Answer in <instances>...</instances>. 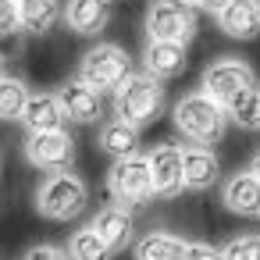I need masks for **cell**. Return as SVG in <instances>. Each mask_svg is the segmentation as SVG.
<instances>
[{"label": "cell", "instance_id": "1", "mask_svg": "<svg viewBox=\"0 0 260 260\" xmlns=\"http://www.w3.org/2000/svg\"><path fill=\"white\" fill-rule=\"evenodd\" d=\"M171 121L178 128V136H185L196 146H214L224 139L228 128V111L224 104H217L207 93H185L175 107H171Z\"/></svg>", "mask_w": 260, "mask_h": 260}, {"label": "cell", "instance_id": "2", "mask_svg": "<svg viewBox=\"0 0 260 260\" xmlns=\"http://www.w3.org/2000/svg\"><path fill=\"white\" fill-rule=\"evenodd\" d=\"M89 203V185L68 168V171H50L40 189H36V210L47 221H72L86 210Z\"/></svg>", "mask_w": 260, "mask_h": 260}, {"label": "cell", "instance_id": "3", "mask_svg": "<svg viewBox=\"0 0 260 260\" xmlns=\"http://www.w3.org/2000/svg\"><path fill=\"white\" fill-rule=\"evenodd\" d=\"M164 104H168V96H164L160 79H153L146 72L128 75L114 89V114L125 118V121H132V125H139V128L143 125H153L164 114Z\"/></svg>", "mask_w": 260, "mask_h": 260}, {"label": "cell", "instance_id": "4", "mask_svg": "<svg viewBox=\"0 0 260 260\" xmlns=\"http://www.w3.org/2000/svg\"><path fill=\"white\" fill-rule=\"evenodd\" d=\"M107 192L114 203L121 207H143L150 203L157 192H153V171H150V157L143 153H132V157H121L111 164L107 171Z\"/></svg>", "mask_w": 260, "mask_h": 260}, {"label": "cell", "instance_id": "5", "mask_svg": "<svg viewBox=\"0 0 260 260\" xmlns=\"http://www.w3.org/2000/svg\"><path fill=\"white\" fill-rule=\"evenodd\" d=\"M128 75H132V61L118 43H96L79 61V79L96 93H114Z\"/></svg>", "mask_w": 260, "mask_h": 260}, {"label": "cell", "instance_id": "6", "mask_svg": "<svg viewBox=\"0 0 260 260\" xmlns=\"http://www.w3.org/2000/svg\"><path fill=\"white\" fill-rule=\"evenodd\" d=\"M146 36L189 47L196 36V11L182 0H153L146 11Z\"/></svg>", "mask_w": 260, "mask_h": 260}, {"label": "cell", "instance_id": "7", "mask_svg": "<svg viewBox=\"0 0 260 260\" xmlns=\"http://www.w3.org/2000/svg\"><path fill=\"white\" fill-rule=\"evenodd\" d=\"M249 86H256V75H253V68L246 61H239V57H217V61L207 64L200 93L214 96L217 104H228L232 96H239Z\"/></svg>", "mask_w": 260, "mask_h": 260}, {"label": "cell", "instance_id": "8", "mask_svg": "<svg viewBox=\"0 0 260 260\" xmlns=\"http://www.w3.org/2000/svg\"><path fill=\"white\" fill-rule=\"evenodd\" d=\"M25 160L40 171H68L75 160V139L64 128L54 132H29L25 139Z\"/></svg>", "mask_w": 260, "mask_h": 260}, {"label": "cell", "instance_id": "9", "mask_svg": "<svg viewBox=\"0 0 260 260\" xmlns=\"http://www.w3.org/2000/svg\"><path fill=\"white\" fill-rule=\"evenodd\" d=\"M150 171H153V192L160 200H171L185 189L182 182V146L178 143H160L150 153Z\"/></svg>", "mask_w": 260, "mask_h": 260}, {"label": "cell", "instance_id": "10", "mask_svg": "<svg viewBox=\"0 0 260 260\" xmlns=\"http://www.w3.org/2000/svg\"><path fill=\"white\" fill-rule=\"evenodd\" d=\"M61 18L75 36H100L114 18V0H68Z\"/></svg>", "mask_w": 260, "mask_h": 260}, {"label": "cell", "instance_id": "11", "mask_svg": "<svg viewBox=\"0 0 260 260\" xmlns=\"http://www.w3.org/2000/svg\"><path fill=\"white\" fill-rule=\"evenodd\" d=\"M57 96H61L64 118L75 121V125H96L100 114H104V111H100V93H96L93 86H86L79 75L68 79V82L57 89Z\"/></svg>", "mask_w": 260, "mask_h": 260}, {"label": "cell", "instance_id": "12", "mask_svg": "<svg viewBox=\"0 0 260 260\" xmlns=\"http://www.w3.org/2000/svg\"><path fill=\"white\" fill-rule=\"evenodd\" d=\"M217 178H221V164H217L214 146H196V143L182 146V182H185V189L203 192Z\"/></svg>", "mask_w": 260, "mask_h": 260}, {"label": "cell", "instance_id": "13", "mask_svg": "<svg viewBox=\"0 0 260 260\" xmlns=\"http://www.w3.org/2000/svg\"><path fill=\"white\" fill-rule=\"evenodd\" d=\"M89 228L118 253V249H125L128 242H132V235H136V217H132V207H121V203H107V207H100L96 210V217L89 221Z\"/></svg>", "mask_w": 260, "mask_h": 260}, {"label": "cell", "instance_id": "14", "mask_svg": "<svg viewBox=\"0 0 260 260\" xmlns=\"http://www.w3.org/2000/svg\"><path fill=\"white\" fill-rule=\"evenodd\" d=\"M221 203H224V210H232L239 217H260V178L249 168L235 171L221 189Z\"/></svg>", "mask_w": 260, "mask_h": 260}, {"label": "cell", "instance_id": "15", "mask_svg": "<svg viewBox=\"0 0 260 260\" xmlns=\"http://www.w3.org/2000/svg\"><path fill=\"white\" fill-rule=\"evenodd\" d=\"M189 64V54L182 43H164V40H150L143 47V72L153 79H178Z\"/></svg>", "mask_w": 260, "mask_h": 260}, {"label": "cell", "instance_id": "16", "mask_svg": "<svg viewBox=\"0 0 260 260\" xmlns=\"http://www.w3.org/2000/svg\"><path fill=\"white\" fill-rule=\"evenodd\" d=\"M217 29L232 40H256L260 36V0H232L217 15Z\"/></svg>", "mask_w": 260, "mask_h": 260}, {"label": "cell", "instance_id": "17", "mask_svg": "<svg viewBox=\"0 0 260 260\" xmlns=\"http://www.w3.org/2000/svg\"><path fill=\"white\" fill-rule=\"evenodd\" d=\"M64 107H61V96L57 93H32L29 104H25V114H22V125L25 132H54V128H64Z\"/></svg>", "mask_w": 260, "mask_h": 260}, {"label": "cell", "instance_id": "18", "mask_svg": "<svg viewBox=\"0 0 260 260\" xmlns=\"http://www.w3.org/2000/svg\"><path fill=\"white\" fill-rule=\"evenodd\" d=\"M96 143H100V150H104L107 157H114V160L132 157V153H139V125H132V121H125V118H111V121L100 125Z\"/></svg>", "mask_w": 260, "mask_h": 260}, {"label": "cell", "instance_id": "19", "mask_svg": "<svg viewBox=\"0 0 260 260\" xmlns=\"http://www.w3.org/2000/svg\"><path fill=\"white\" fill-rule=\"evenodd\" d=\"M185 239L182 235H171V232H146L139 242H136V249H132V256L136 260H182L185 256Z\"/></svg>", "mask_w": 260, "mask_h": 260}, {"label": "cell", "instance_id": "20", "mask_svg": "<svg viewBox=\"0 0 260 260\" xmlns=\"http://www.w3.org/2000/svg\"><path fill=\"white\" fill-rule=\"evenodd\" d=\"M18 15H22V29L25 32L43 36L61 18V8H57V0H18Z\"/></svg>", "mask_w": 260, "mask_h": 260}, {"label": "cell", "instance_id": "21", "mask_svg": "<svg viewBox=\"0 0 260 260\" xmlns=\"http://www.w3.org/2000/svg\"><path fill=\"white\" fill-rule=\"evenodd\" d=\"M224 111H228L232 125L246 128V132H260V86H249L239 96H232L224 104Z\"/></svg>", "mask_w": 260, "mask_h": 260}, {"label": "cell", "instance_id": "22", "mask_svg": "<svg viewBox=\"0 0 260 260\" xmlns=\"http://www.w3.org/2000/svg\"><path fill=\"white\" fill-rule=\"evenodd\" d=\"M29 96H32V93L25 89L22 79L4 75V79H0V121H22Z\"/></svg>", "mask_w": 260, "mask_h": 260}, {"label": "cell", "instance_id": "23", "mask_svg": "<svg viewBox=\"0 0 260 260\" xmlns=\"http://www.w3.org/2000/svg\"><path fill=\"white\" fill-rule=\"evenodd\" d=\"M68 256L72 260H114V249L86 224L68 239Z\"/></svg>", "mask_w": 260, "mask_h": 260}, {"label": "cell", "instance_id": "24", "mask_svg": "<svg viewBox=\"0 0 260 260\" xmlns=\"http://www.w3.org/2000/svg\"><path fill=\"white\" fill-rule=\"evenodd\" d=\"M221 256L224 260H260V235L256 232H246V235H235L221 246Z\"/></svg>", "mask_w": 260, "mask_h": 260}, {"label": "cell", "instance_id": "25", "mask_svg": "<svg viewBox=\"0 0 260 260\" xmlns=\"http://www.w3.org/2000/svg\"><path fill=\"white\" fill-rule=\"evenodd\" d=\"M22 32V15H18V0H0V40H8Z\"/></svg>", "mask_w": 260, "mask_h": 260}, {"label": "cell", "instance_id": "26", "mask_svg": "<svg viewBox=\"0 0 260 260\" xmlns=\"http://www.w3.org/2000/svg\"><path fill=\"white\" fill-rule=\"evenodd\" d=\"M182 260H224V256H221V249L210 246V242H189Z\"/></svg>", "mask_w": 260, "mask_h": 260}, {"label": "cell", "instance_id": "27", "mask_svg": "<svg viewBox=\"0 0 260 260\" xmlns=\"http://www.w3.org/2000/svg\"><path fill=\"white\" fill-rule=\"evenodd\" d=\"M25 260H72V256L64 249H57V246H32L25 253Z\"/></svg>", "mask_w": 260, "mask_h": 260}, {"label": "cell", "instance_id": "28", "mask_svg": "<svg viewBox=\"0 0 260 260\" xmlns=\"http://www.w3.org/2000/svg\"><path fill=\"white\" fill-rule=\"evenodd\" d=\"M228 4H232V0H200L196 8H203L207 15H214V18H217V15H221V11H224Z\"/></svg>", "mask_w": 260, "mask_h": 260}, {"label": "cell", "instance_id": "29", "mask_svg": "<svg viewBox=\"0 0 260 260\" xmlns=\"http://www.w3.org/2000/svg\"><path fill=\"white\" fill-rule=\"evenodd\" d=\"M249 171H253V175H256V178H260V150H256V153H253V160H249Z\"/></svg>", "mask_w": 260, "mask_h": 260}, {"label": "cell", "instance_id": "30", "mask_svg": "<svg viewBox=\"0 0 260 260\" xmlns=\"http://www.w3.org/2000/svg\"><path fill=\"white\" fill-rule=\"evenodd\" d=\"M0 79H4V54H0Z\"/></svg>", "mask_w": 260, "mask_h": 260}, {"label": "cell", "instance_id": "31", "mask_svg": "<svg viewBox=\"0 0 260 260\" xmlns=\"http://www.w3.org/2000/svg\"><path fill=\"white\" fill-rule=\"evenodd\" d=\"M182 4H189V8H196V4H200V0H182Z\"/></svg>", "mask_w": 260, "mask_h": 260}]
</instances>
